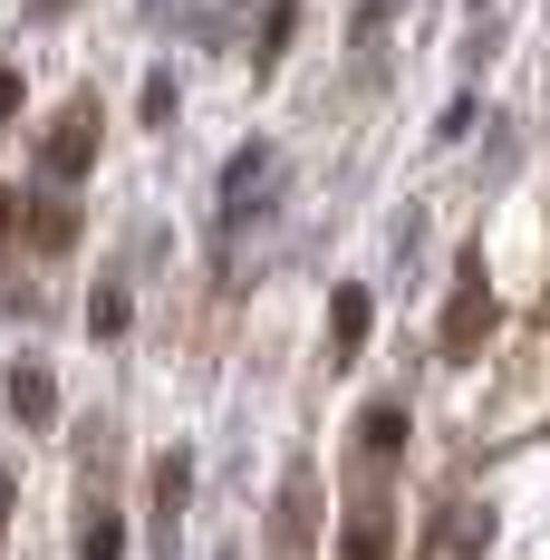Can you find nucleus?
Listing matches in <instances>:
<instances>
[{"mask_svg":"<svg viewBox=\"0 0 550 560\" xmlns=\"http://www.w3.org/2000/svg\"><path fill=\"white\" fill-rule=\"evenodd\" d=\"M271 174H280V145H271V136L232 145V165H222V242H232L242 223H261V213H271V203H261V194H271Z\"/></svg>","mask_w":550,"mask_h":560,"instance_id":"f257e3e1","label":"nucleus"},{"mask_svg":"<svg viewBox=\"0 0 550 560\" xmlns=\"http://www.w3.org/2000/svg\"><path fill=\"white\" fill-rule=\"evenodd\" d=\"M87 155H97V107H68V126L49 136V174H58V184H78Z\"/></svg>","mask_w":550,"mask_h":560,"instance_id":"f03ea898","label":"nucleus"},{"mask_svg":"<svg viewBox=\"0 0 550 560\" xmlns=\"http://www.w3.org/2000/svg\"><path fill=\"white\" fill-rule=\"evenodd\" d=\"M184 493H194V454H165L155 464V541L174 551V532H184Z\"/></svg>","mask_w":550,"mask_h":560,"instance_id":"7ed1b4c3","label":"nucleus"},{"mask_svg":"<svg viewBox=\"0 0 550 560\" xmlns=\"http://www.w3.org/2000/svg\"><path fill=\"white\" fill-rule=\"evenodd\" d=\"M10 416H20V425H49V416H58V387H49V368H39V358H20V368H10Z\"/></svg>","mask_w":550,"mask_h":560,"instance_id":"20e7f679","label":"nucleus"},{"mask_svg":"<svg viewBox=\"0 0 550 560\" xmlns=\"http://www.w3.org/2000/svg\"><path fill=\"white\" fill-rule=\"evenodd\" d=\"M483 319H493V300H483V280H464V290H454V319H444V348H464Z\"/></svg>","mask_w":550,"mask_h":560,"instance_id":"39448f33","label":"nucleus"},{"mask_svg":"<svg viewBox=\"0 0 550 560\" xmlns=\"http://www.w3.org/2000/svg\"><path fill=\"white\" fill-rule=\"evenodd\" d=\"M290 30H300V0H271V20H261V49H251V68H280Z\"/></svg>","mask_w":550,"mask_h":560,"instance_id":"423d86ee","label":"nucleus"},{"mask_svg":"<svg viewBox=\"0 0 550 560\" xmlns=\"http://www.w3.org/2000/svg\"><path fill=\"white\" fill-rule=\"evenodd\" d=\"M396 445H406V416H396V406H367V454L386 464Z\"/></svg>","mask_w":550,"mask_h":560,"instance_id":"0eeeda50","label":"nucleus"},{"mask_svg":"<svg viewBox=\"0 0 550 560\" xmlns=\"http://www.w3.org/2000/svg\"><path fill=\"white\" fill-rule=\"evenodd\" d=\"M78 560H126V522H116V512H97V532L78 541Z\"/></svg>","mask_w":550,"mask_h":560,"instance_id":"6e6552de","label":"nucleus"},{"mask_svg":"<svg viewBox=\"0 0 550 560\" xmlns=\"http://www.w3.org/2000/svg\"><path fill=\"white\" fill-rule=\"evenodd\" d=\"M367 338V290H338V348H358Z\"/></svg>","mask_w":550,"mask_h":560,"instance_id":"1a4fd4ad","label":"nucleus"},{"mask_svg":"<svg viewBox=\"0 0 550 560\" xmlns=\"http://www.w3.org/2000/svg\"><path fill=\"white\" fill-rule=\"evenodd\" d=\"M87 329H97V338H116V329H126V290H97V310H87Z\"/></svg>","mask_w":550,"mask_h":560,"instance_id":"9d476101","label":"nucleus"},{"mask_svg":"<svg viewBox=\"0 0 550 560\" xmlns=\"http://www.w3.org/2000/svg\"><path fill=\"white\" fill-rule=\"evenodd\" d=\"M174 116V68H155V78H145V126H165Z\"/></svg>","mask_w":550,"mask_h":560,"instance_id":"9b49d317","label":"nucleus"},{"mask_svg":"<svg viewBox=\"0 0 550 560\" xmlns=\"http://www.w3.org/2000/svg\"><path fill=\"white\" fill-rule=\"evenodd\" d=\"M10 97H20V78H10V68H0V116H10Z\"/></svg>","mask_w":550,"mask_h":560,"instance_id":"f8f14e48","label":"nucleus"},{"mask_svg":"<svg viewBox=\"0 0 550 560\" xmlns=\"http://www.w3.org/2000/svg\"><path fill=\"white\" fill-rule=\"evenodd\" d=\"M0 522H10V474H0Z\"/></svg>","mask_w":550,"mask_h":560,"instance_id":"ddd939ff","label":"nucleus"},{"mask_svg":"<svg viewBox=\"0 0 550 560\" xmlns=\"http://www.w3.org/2000/svg\"><path fill=\"white\" fill-rule=\"evenodd\" d=\"M0 232H10V194H0Z\"/></svg>","mask_w":550,"mask_h":560,"instance_id":"4468645a","label":"nucleus"},{"mask_svg":"<svg viewBox=\"0 0 550 560\" xmlns=\"http://www.w3.org/2000/svg\"><path fill=\"white\" fill-rule=\"evenodd\" d=\"M473 10H483V0H473Z\"/></svg>","mask_w":550,"mask_h":560,"instance_id":"2eb2a0df","label":"nucleus"}]
</instances>
